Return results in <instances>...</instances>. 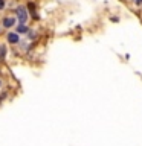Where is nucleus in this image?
Returning a JSON list of instances; mask_svg holds the SVG:
<instances>
[{"label":"nucleus","instance_id":"423d86ee","mask_svg":"<svg viewBox=\"0 0 142 146\" xmlns=\"http://www.w3.org/2000/svg\"><path fill=\"white\" fill-rule=\"evenodd\" d=\"M5 8V0H0V9Z\"/></svg>","mask_w":142,"mask_h":146},{"label":"nucleus","instance_id":"0eeeda50","mask_svg":"<svg viewBox=\"0 0 142 146\" xmlns=\"http://www.w3.org/2000/svg\"><path fill=\"white\" fill-rule=\"evenodd\" d=\"M136 3H137V5H141V3H142V0H136Z\"/></svg>","mask_w":142,"mask_h":146},{"label":"nucleus","instance_id":"20e7f679","mask_svg":"<svg viewBox=\"0 0 142 146\" xmlns=\"http://www.w3.org/2000/svg\"><path fill=\"white\" fill-rule=\"evenodd\" d=\"M27 31L29 29H27V26H25V23H20V26L17 27V34H25Z\"/></svg>","mask_w":142,"mask_h":146},{"label":"nucleus","instance_id":"f03ea898","mask_svg":"<svg viewBox=\"0 0 142 146\" xmlns=\"http://www.w3.org/2000/svg\"><path fill=\"white\" fill-rule=\"evenodd\" d=\"M6 40L9 41V43H12V44H15V43H18V41H20V38H18V34H15V32H11V34H8Z\"/></svg>","mask_w":142,"mask_h":146},{"label":"nucleus","instance_id":"6e6552de","mask_svg":"<svg viewBox=\"0 0 142 146\" xmlns=\"http://www.w3.org/2000/svg\"><path fill=\"white\" fill-rule=\"evenodd\" d=\"M0 87H2V81H0Z\"/></svg>","mask_w":142,"mask_h":146},{"label":"nucleus","instance_id":"39448f33","mask_svg":"<svg viewBox=\"0 0 142 146\" xmlns=\"http://www.w3.org/2000/svg\"><path fill=\"white\" fill-rule=\"evenodd\" d=\"M5 55H6V49H5L3 46H2V47H0V59H3Z\"/></svg>","mask_w":142,"mask_h":146},{"label":"nucleus","instance_id":"7ed1b4c3","mask_svg":"<svg viewBox=\"0 0 142 146\" xmlns=\"http://www.w3.org/2000/svg\"><path fill=\"white\" fill-rule=\"evenodd\" d=\"M14 25H15V18H14V17H6L3 20V26H6V27H11Z\"/></svg>","mask_w":142,"mask_h":146},{"label":"nucleus","instance_id":"f257e3e1","mask_svg":"<svg viewBox=\"0 0 142 146\" xmlns=\"http://www.w3.org/2000/svg\"><path fill=\"white\" fill-rule=\"evenodd\" d=\"M17 18H18V21H20V23H26V20H27V11H26L25 6L17 8Z\"/></svg>","mask_w":142,"mask_h":146}]
</instances>
